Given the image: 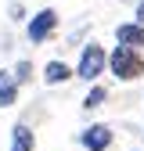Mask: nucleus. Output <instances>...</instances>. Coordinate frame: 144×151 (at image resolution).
<instances>
[{
  "mask_svg": "<svg viewBox=\"0 0 144 151\" xmlns=\"http://www.w3.org/2000/svg\"><path fill=\"white\" fill-rule=\"evenodd\" d=\"M72 76H76V68H68L65 61H47L43 65V83L47 86H61V83H68Z\"/></svg>",
  "mask_w": 144,
  "mask_h": 151,
  "instance_id": "nucleus-6",
  "label": "nucleus"
},
{
  "mask_svg": "<svg viewBox=\"0 0 144 151\" xmlns=\"http://www.w3.org/2000/svg\"><path fill=\"white\" fill-rule=\"evenodd\" d=\"M104 101H108V86L94 83V86L86 90V97H83V108H86V111H94V108H101Z\"/></svg>",
  "mask_w": 144,
  "mask_h": 151,
  "instance_id": "nucleus-9",
  "label": "nucleus"
},
{
  "mask_svg": "<svg viewBox=\"0 0 144 151\" xmlns=\"http://www.w3.org/2000/svg\"><path fill=\"white\" fill-rule=\"evenodd\" d=\"M115 43L119 47H130V50H140L144 47V25L140 22H122V25H115Z\"/></svg>",
  "mask_w": 144,
  "mask_h": 151,
  "instance_id": "nucleus-5",
  "label": "nucleus"
},
{
  "mask_svg": "<svg viewBox=\"0 0 144 151\" xmlns=\"http://www.w3.org/2000/svg\"><path fill=\"white\" fill-rule=\"evenodd\" d=\"M108 72H112L119 83H137L140 76H144V58H140V50L112 47V50H108Z\"/></svg>",
  "mask_w": 144,
  "mask_h": 151,
  "instance_id": "nucleus-1",
  "label": "nucleus"
},
{
  "mask_svg": "<svg viewBox=\"0 0 144 151\" xmlns=\"http://www.w3.org/2000/svg\"><path fill=\"white\" fill-rule=\"evenodd\" d=\"M25 32H29V43H47L50 36L58 32V11H54V7L36 11L29 22H25Z\"/></svg>",
  "mask_w": 144,
  "mask_h": 151,
  "instance_id": "nucleus-3",
  "label": "nucleus"
},
{
  "mask_svg": "<svg viewBox=\"0 0 144 151\" xmlns=\"http://www.w3.org/2000/svg\"><path fill=\"white\" fill-rule=\"evenodd\" d=\"M36 147V133L29 126H22V122H14L11 126V151H32Z\"/></svg>",
  "mask_w": 144,
  "mask_h": 151,
  "instance_id": "nucleus-7",
  "label": "nucleus"
},
{
  "mask_svg": "<svg viewBox=\"0 0 144 151\" xmlns=\"http://www.w3.org/2000/svg\"><path fill=\"white\" fill-rule=\"evenodd\" d=\"M11 18H14V22H22V18H25V7H22V4H11ZM25 22H29V18H25Z\"/></svg>",
  "mask_w": 144,
  "mask_h": 151,
  "instance_id": "nucleus-11",
  "label": "nucleus"
},
{
  "mask_svg": "<svg viewBox=\"0 0 144 151\" xmlns=\"http://www.w3.org/2000/svg\"><path fill=\"white\" fill-rule=\"evenodd\" d=\"M104 65H108V50L90 40L79 54V61H76V76L86 79V83H97V76H104Z\"/></svg>",
  "mask_w": 144,
  "mask_h": 151,
  "instance_id": "nucleus-2",
  "label": "nucleus"
},
{
  "mask_svg": "<svg viewBox=\"0 0 144 151\" xmlns=\"http://www.w3.org/2000/svg\"><path fill=\"white\" fill-rule=\"evenodd\" d=\"M133 22H140V25H144V0H140V4L133 7Z\"/></svg>",
  "mask_w": 144,
  "mask_h": 151,
  "instance_id": "nucleus-12",
  "label": "nucleus"
},
{
  "mask_svg": "<svg viewBox=\"0 0 144 151\" xmlns=\"http://www.w3.org/2000/svg\"><path fill=\"white\" fill-rule=\"evenodd\" d=\"M112 140H115V133H112V126H104V122H94V126H86L79 133V147H86V151H108Z\"/></svg>",
  "mask_w": 144,
  "mask_h": 151,
  "instance_id": "nucleus-4",
  "label": "nucleus"
},
{
  "mask_svg": "<svg viewBox=\"0 0 144 151\" xmlns=\"http://www.w3.org/2000/svg\"><path fill=\"white\" fill-rule=\"evenodd\" d=\"M11 76H14V83H18V86H25V83L32 79V61H29V58H22V61L11 68Z\"/></svg>",
  "mask_w": 144,
  "mask_h": 151,
  "instance_id": "nucleus-10",
  "label": "nucleus"
},
{
  "mask_svg": "<svg viewBox=\"0 0 144 151\" xmlns=\"http://www.w3.org/2000/svg\"><path fill=\"white\" fill-rule=\"evenodd\" d=\"M18 101V83L7 68H0V108H11Z\"/></svg>",
  "mask_w": 144,
  "mask_h": 151,
  "instance_id": "nucleus-8",
  "label": "nucleus"
}]
</instances>
